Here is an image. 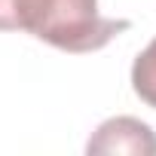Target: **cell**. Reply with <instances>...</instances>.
<instances>
[{
  "label": "cell",
  "instance_id": "6da1fadb",
  "mask_svg": "<svg viewBox=\"0 0 156 156\" xmlns=\"http://www.w3.org/2000/svg\"><path fill=\"white\" fill-rule=\"evenodd\" d=\"M126 28V19H104L98 12V0H12V31H28L76 55L104 49Z\"/></svg>",
  "mask_w": 156,
  "mask_h": 156
},
{
  "label": "cell",
  "instance_id": "7a4b0ae2",
  "mask_svg": "<svg viewBox=\"0 0 156 156\" xmlns=\"http://www.w3.org/2000/svg\"><path fill=\"white\" fill-rule=\"evenodd\" d=\"M89 156H153L156 153V135L147 122L135 119V116H113L107 122H101L95 129V135L86 144Z\"/></svg>",
  "mask_w": 156,
  "mask_h": 156
},
{
  "label": "cell",
  "instance_id": "3957f363",
  "mask_svg": "<svg viewBox=\"0 0 156 156\" xmlns=\"http://www.w3.org/2000/svg\"><path fill=\"white\" fill-rule=\"evenodd\" d=\"M132 89L144 104L156 110V37L132 64Z\"/></svg>",
  "mask_w": 156,
  "mask_h": 156
}]
</instances>
